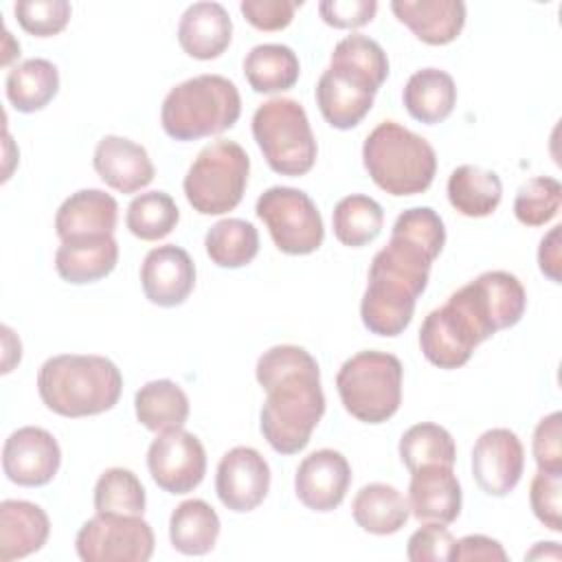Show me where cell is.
Segmentation results:
<instances>
[{
	"mask_svg": "<svg viewBox=\"0 0 562 562\" xmlns=\"http://www.w3.org/2000/svg\"><path fill=\"white\" fill-rule=\"evenodd\" d=\"M220 516L202 498L182 501L169 518V540L182 555H206L220 538Z\"/></svg>",
	"mask_w": 562,
	"mask_h": 562,
	"instance_id": "30",
	"label": "cell"
},
{
	"mask_svg": "<svg viewBox=\"0 0 562 562\" xmlns=\"http://www.w3.org/2000/svg\"><path fill=\"white\" fill-rule=\"evenodd\" d=\"M402 101L415 121L424 125L441 123L457 105L454 79L446 70L422 68L408 77Z\"/></svg>",
	"mask_w": 562,
	"mask_h": 562,
	"instance_id": "27",
	"label": "cell"
},
{
	"mask_svg": "<svg viewBox=\"0 0 562 562\" xmlns=\"http://www.w3.org/2000/svg\"><path fill=\"white\" fill-rule=\"evenodd\" d=\"M448 301L463 312L481 340L501 329L514 327L527 307V292L516 274L505 270H487L461 285Z\"/></svg>",
	"mask_w": 562,
	"mask_h": 562,
	"instance_id": "10",
	"label": "cell"
},
{
	"mask_svg": "<svg viewBox=\"0 0 562 562\" xmlns=\"http://www.w3.org/2000/svg\"><path fill=\"white\" fill-rule=\"evenodd\" d=\"M452 562H507V551L503 544L490 536L483 533H470L459 540H454V547L450 551Z\"/></svg>",
	"mask_w": 562,
	"mask_h": 562,
	"instance_id": "46",
	"label": "cell"
},
{
	"mask_svg": "<svg viewBox=\"0 0 562 562\" xmlns=\"http://www.w3.org/2000/svg\"><path fill=\"white\" fill-rule=\"evenodd\" d=\"M562 413L542 417L533 430V459L538 470H562Z\"/></svg>",
	"mask_w": 562,
	"mask_h": 562,
	"instance_id": "44",
	"label": "cell"
},
{
	"mask_svg": "<svg viewBox=\"0 0 562 562\" xmlns=\"http://www.w3.org/2000/svg\"><path fill=\"white\" fill-rule=\"evenodd\" d=\"M408 507L419 522H454L461 514V485L452 465H422L413 470Z\"/></svg>",
	"mask_w": 562,
	"mask_h": 562,
	"instance_id": "21",
	"label": "cell"
},
{
	"mask_svg": "<svg viewBox=\"0 0 562 562\" xmlns=\"http://www.w3.org/2000/svg\"><path fill=\"white\" fill-rule=\"evenodd\" d=\"M233 37V22L220 2H193L178 22L182 50L200 61L220 57Z\"/></svg>",
	"mask_w": 562,
	"mask_h": 562,
	"instance_id": "23",
	"label": "cell"
},
{
	"mask_svg": "<svg viewBox=\"0 0 562 562\" xmlns=\"http://www.w3.org/2000/svg\"><path fill=\"white\" fill-rule=\"evenodd\" d=\"M252 136L274 173L299 178L316 162L314 132L303 105L294 99L277 97L261 103L252 114Z\"/></svg>",
	"mask_w": 562,
	"mask_h": 562,
	"instance_id": "8",
	"label": "cell"
},
{
	"mask_svg": "<svg viewBox=\"0 0 562 562\" xmlns=\"http://www.w3.org/2000/svg\"><path fill=\"white\" fill-rule=\"evenodd\" d=\"M560 547L558 542H538L529 553H525V560H540V558H551L560 560Z\"/></svg>",
	"mask_w": 562,
	"mask_h": 562,
	"instance_id": "48",
	"label": "cell"
},
{
	"mask_svg": "<svg viewBox=\"0 0 562 562\" xmlns=\"http://www.w3.org/2000/svg\"><path fill=\"white\" fill-rule=\"evenodd\" d=\"M92 503L97 514L143 516L147 496L140 479L132 470L108 468L94 485Z\"/></svg>",
	"mask_w": 562,
	"mask_h": 562,
	"instance_id": "38",
	"label": "cell"
},
{
	"mask_svg": "<svg viewBox=\"0 0 562 562\" xmlns=\"http://www.w3.org/2000/svg\"><path fill=\"white\" fill-rule=\"evenodd\" d=\"M250 158L235 140H213L191 162L182 189L187 202L200 215H224L233 211L246 191Z\"/></svg>",
	"mask_w": 562,
	"mask_h": 562,
	"instance_id": "9",
	"label": "cell"
},
{
	"mask_svg": "<svg viewBox=\"0 0 562 562\" xmlns=\"http://www.w3.org/2000/svg\"><path fill=\"white\" fill-rule=\"evenodd\" d=\"M119 220L116 200L101 189H81L66 198L55 213L57 237H88V235H112Z\"/></svg>",
	"mask_w": 562,
	"mask_h": 562,
	"instance_id": "25",
	"label": "cell"
},
{
	"mask_svg": "<svg viewBox=\"0 0 562 562\" xmlns=\"http://www.w3.org/2000/svg\"><path fill=\"white\" fill-rule=\"evenodd\" d=\"M301 0H241L239 11L259 31H281L294 20Z\"/></svg>",
	"mask_w": 562,
	"mask_h": 562,
	"instance_id": "43",
	"label": "cell"
},
{
	"mask_svg": "<svg viewBox=\"0 0 562 562\" xmlns=\"http://www.w3.org/2000/svg\"><path fill=\"white\" fill-rule=\"evenodd\" d=\"M134 413L156 435L178 430L189 417V397L173 380H151L136 391Z\"/></svg>",
	"mask_w": 562,
	"mask_h": 562,
	"instance_id": "32",
	"label": "cell"
},
{
	"mask_svg": "<svg viewBox=\"0 0 562 562\" xmlns=\"http://www.w3.org/2000/svg\"><path fill=\"white\" fill-rule=\"evenodd\" d=\"M533 516L551 531H562V470H538L529 485Z\"/></svg>",
	"mask_w": 562,
	"mask_h": 562,
	"instance_id": "41",
	"label": "cell"
},
{
	"mask_svg": "<svg viewBox=\"0 0 562 562\" xmlns=\"http://www.w3.org/2000/svg\"><path fill=\"white\" fill-rule=\"evenodd\" d=\"M562 204V184L551 176H536L520 184L514 200V215L525 226H544Z\"/></svg>",
	"mask_w": 562,
	"mask_h": 562,
	"instance_id": "39",
	"label": "cell"
},
{
	"mask_svg": "<svg viewBox=\"0 0 562 562\" xmlns=\"http://www.w3.org/2000/svg\"><path fill=\"white\" fill-rule=\"evenodd\" d=\"M154 542L151 525L143 516L97 514L79 527L75 549L83 562H147Z\"/></svg>",
	"mask_w": 562,
	"mask_h": 562,
	"instance_id": "12",
	"label": "cell"
},
{
	"mask_svg": "<svg viewBox=\"0 0 562 562\" xmlns=\"http://www.w3.org/2000/svg\"><path fill=\"white\" fill-rule=\"evenodd\" d=\"M4 88L9 103L18 112L31 114L44 110L59 92V70L53 61L33 57L7 72Z\"/></svg>",
	"mask_w": 562,
	"mask_h": 562,
	"instance_id": "31",
	"label": "cell"
},
{
	"mask_svg": "<svg viewBox=\"0 0 562 562\" xmlns=\"http://www.w3.org/2000/svg\"><path fill=\"white\" fill-rule=\"evenodd\" d=\"M274 246L285 255H310L321 248L325 226L314 200L294 187H270L255 204Z\"/></svg>",
	"mask_w": 562,
	"mask_h": 562,
	"instance_id": "11",
	"label": "cell"
},
{
	"mask_svg": "<svg viewBox=\"0 0 562 562\" xmlns=\"http://www.w3.org/2000/svg\"><path fill=\"white\" fill-rule=\"evenodd\" d=\"M362 165L384 193L417 195L435 180L437 154L424 136L397 121H382L364 138Z\"/></svg>",
	"mask_w": 562,
	"mask_h": 562,
	"instance_id": "5",
	"label": "cell"
},
{
	"mask_svg": "<svg viewBox=\"0 0 562 562\" xmlns=\"http://www.w3.org/2000/svg\"><path fill=\"white\" fill-rule=\"evenodd\" d=\"M353 520L360 529L373 536H391L397 533L408 516V498L389 483H369L360 487L351 503Z\"/></svg>",
	"mask_w": 562,
	"mask_h": 562,
	"instance_id": "28",
	"label": "cell"
},
{
	"mask_svg": "<svg viewBox=\"0 0 562 562\" xmlns=\"http://www.w3.org/2000/svg\"><path fill=\"white\" fill-rule=\"evenodd\" d=\"M180 220L173 198L165 191H145L136 195L125 213L127 231L143 241H158L167 237Z\"/></svg>",
	"mask_w": 562,
	"mask_h": 562,
	"instance_id": "37",
	"label": "cell"
},
{
	"mask_svg": "<svg viewBox=\"0 0 562 562\" xmlns=\"http://www.w3.org/2000/svg\"><path fill=\"white\" fill-rule=\"evenodd\" d=\"M37 391L48 411L61 417H90L114 408L123 375L105 356L59 353L40 367Z\"/></svg>",
	"mask_w": 562,
	"mask_h": 562,
	"instance_id": "4",
	"label": "cell"
},
{
	"mask_svg": "<svg viewBox=\"0 0 562 562\" xmlns=\"http://www.w3.org/2000/svg\"><path fill=\"white\" fill-rule=\"evenodd\" d=\"M92 165L97 176L119 193H136L145 189L156 176L147 149L130 138L114 134H108L97 143Z\"/></svg>",
	"mask_w": 562,
	"mask_h": 562,
	"instance_id": "20",
	"label": "cell"
},
{
	"mask_svg": "<svg viewBox=\"0 0 562 562\" xmlns=\"http://www.w3.org/2000/svg\"><path fill=\"white\" fill-rule=\"evenodd\" d=\"M560 224H555L538 246V266L544 277H549L553 283L562 281L560 268H562V257H560Z\"/></svg>",
	"mask_w": 562,
	"mask_h": 562,
	"instance_id": "47",
	"label": "cell"
},
{
	"mask_svg": "<svg viewBox=\"0 0 562 562\" xmlns=\"http://www.w3.org/2000/svg\"><path fill=\"white\" fill-rule=\"evenodd\" d=\"M325 24L334 29H360L378 13L375 0H325L318 4Z\"/></svg>",
	"mask_w": 562,
	"mask_h": 562,
	"instance_id": "45",
	"label": "cell"
},
{
	"mask_svg": "<svg viewBox=\"0 0 562 562\" xmlns=\"http://www.w3.org/2000/svg\"><path fill=\"white\" fill-rule=\"evenodd\" d=\"M241 114L237 86L222 75H198L171 88L160 123L173 140H198L231 130Z\"/></svg>",
	"mask_w": 562,
	"mask_h": 562,
	"instance_id": "6",
	"label": "cell"
},
{
	"mask_svg": "<svg viewBox=\"0 0 562 562\" xmlns=\"http://www.w3.org/2000/svg\"><path fill=\"white\" fill-rule=\"evenodd\" d=\"M50 536L46 512L31 503L7 498L0 503V560H22L40 551Z\"/></svg>",
	"mask_w": 562,
	"mask_h": 562,
	"instance_id": "26",
	"label": "cell"
},
{
	"mask_svg": "<svg viewBox=\"0 0 562 562\" xmlns=\"http://www.w3.org/2000/svg\"><path fill=\"white\" fill-rule=\"evenodd\" d=\"M209 259L220 268H244L259 252L257 228L239 217H226L215 222L204 237Z\"/></svg>",
	"mask_w": 562,
	"mask_h": 562,
	"instance_id": "34",
	"label": "cell"
},
{
	"mask_svg": "<svg viewBox=\"0 0 562 562\" xmlns=\"http://www.w3.org/2000/svg\"><path fill=\"white\" fill-rule=\"evenodd\" d=\"M454 536L441 522H426L411 533L406 558L411 562H443L450 560Z\"/></svg>",
	"mask_w": 562,
	"mask_h": 562,
	"instance_id": "42",
	"label": "cell"
},
{
	"mask_svg": "<svg viewBox=\"0 0 562 562\" xmlns=\"http://www.w3.org/2000/svg\"><path fill=\"white\" fill-rule=\"evenodd\" d=\"M439 252L432 244L393 226L389 244L371 261L360 301V318L371 334L393 338L411 325Z\"/></svg>",
	"mask_w": 562,
	"mask_h": 562,
	"instance_id": "2",
	"label": "cell"
},
{
	"mask_svg": "<svg viewBox=\"0 0 562 562\" xmlns=\"http://www.w3.org/2000/svg\"><path fill=\"white\" fill-rule=\"evenodd\" d=\"M351 468L342 452L321 448L310 452L296 468V498L312 512H334L347 496Z\"/></svg>",
	"mask_w": 562,
	"mask_h": 562,
	"instance_id": "18",
	"label": "cell"
},
{
	"mask_svg": "<svg viewBox=\"0 0 562 562\" xmlns=\"http://www.w3.org/2000/svg\"><path fill=\"white\" fill-rule=\"evenodd\" d=\"M404 369L397 356L367 349L342 362L336 389L345 411L364 424L391 419L402 404Z\"/></svg>",
	"mask_w": 562,
	"mask_h": 562,
	"instance_id": "7",
	"label": "cell"
},
{
	"mask_svg": "<svg viewBox=\"0 0 562 562\" xmlns=\"http://www.w3.org/2000/svg\"><path fill=\"white\" fill-rule=\"evenodd\" d=\"M386 77L389 59L378 44L362 37L338 42L316 83V105L323 119L336 130L356 127L373 108L375 92Z\"/></svg>",
	"mask_w": 562,
	"mask_h": 562,
	"instance_id": "3",
	"label": "cell"
},
{
	"mask_svg": "<svg viewBox=\"0 0 562 562\" xmlns=\"http://www.w3.org/2000/svg\"><path fill=\"white\" fill-rule=\"evenodd\" d=\"M391 11L417 40L430 46L454 42L465 24V4L461 0H393Z\"/></svg>",
	"mask_w": 562,
	"mask_h": 562,
	"instance_id": "22",
	"label": "cell"
},
{
	"mask_svg": "<svg viewBox=\"0 0 562 562\" xmlns=\"http://www.w3.org/2000/svg\"><path fill=\"white\" fill-rule=\"evenodd\" d=\"M61 465L57 439L40 426L13 430L2 448V470L7 479L22 487H42L50 483Z\"/></svg>",
	"mask_w": 562,
	"mask_h": 562,
	"instance_id": "15",
	"label": "cell"
},
{
	"mask_svg": "<svg viewBox=\"0 0 562 562\" xmlns=\"http://www.w3.org/2000/svg\"><path fill=\"white\" fill-rule=\"evenodd\" d=\"M140 288L158 307L182 305L195 288V263L176 244L151 248L140 266Z\"/></svg>",
	"mask_w": 562,
	"mask_h": 562,
	"instance_id": "19",
	"label": "cell"
},
{
	"mask_svg": "<svg viewBox=\"0 0 562 562\" xmlns=\"http://www.w3.org/2000/svg\"><path fill=\"white\" fill-rule=\"evenodd\" d=\"M446 191L452 209L465 217H487L503 200L498 173L476 165H459L450 173Z\"/></svg>",
	"mask_w": 562,
	"mask_h": 562,
	"instance_id": "29",
	"label": "cell"
},
{
	"mask_svg": "<svg viewBox=\"0 0 562 562\" xmlns=\"http://www.w3.org/2000/svg\"><path fill=\"white\" fill-rule=\"evenodd\" d=\"M400 459L408 472L422 465H454L457 446L452 435L432 422L411 426L400 439Z\"/></svg>",
	"mask_w": 562,
	"mask_h": 562,
	"instance_id": "36",
	"label": "cell"
},
{
	"mask_svg": "<svg viewBox=\"0 0 562 562\" xmlns=\"http://www.w3.org/2000/svg\"><path fill=\"white\" fill-rule=\"evenodd\" d=\"M525 448L509 428L485 430L472 448V476L487 496H507L522 476Z\"/></svg>",
	"mask_w": 562,
	"mask_h": 562,
	"instance_id": "16",
	"label": "cell"
},
{
	"mask_svg": "<svg viewBox=\"0 0 562 562\" xmlns=\"http://www.w3.org/2000/svg\"><path fill=\"white\" fill-rule=\"evenodd\" d=\"M18 24L35 37H53L70 22L72 7L66 0H20L13 4Z\"/></svg>",
	"mask_w": 562,
	"mask_h": 562,
	"instance_id": "40",
	"label": "cell"
},
{
	"mask_svg": "<svg viewBox=\"0 0 562 562\" xmlns=\"http://www.w3.org/2000/svg\"><path fill=\"white\" fill-rule=\"evenodd\" d=\"M301 75L296 53L285 44H259L244 57V77L259 94L290 90Z\"/></svg>",
	"mask_w": 562,
	"mask_h": 562,
	"instance_id": "33",
	"label": "cell"
},
{
	"mask_svg": "<svg viewBox=\"0 0 562 562\" xmlns=\"http://www.w3.org/2000/svg\"><path fill=\"white\" fill-rule=\"evenodd\" d=\"M215 492L220 503L235 514L257 509L270 492L268 461L255 448H231L217 463Z\"/></svg>",
	"mask_w": 562,
	"mask_h": 562,
	"instance_id": "14",
	"label": "cell"
},
{
	"mask_svg": "<svg viewBox=\"0 0 562 562\" xmlns=\"http://www.w3.org/2000/svg\"><path fill=\"white\" fill-rule=\"evenodd\" d=\"M331 224L334 235L342 246L362 248L380 235L384 224V211L373 198L351 193L334 206Z\"/></svg>",
	"mask_w": 562,
	"mask_h": 562,
	"instance_id": "35",
	"label": "cell"
},
{
	"mask_svg": "<svg viewBox=\"0 0 562 562\" xmlns=\"http://www.w3.org/2000/svg\"><path fill=\"white\" fill-rule=\"evenodd\" d=\"M479 345L481 338L468 318L448 301L432 310L419 327V349L424 358L446 371L463 367Z\"/></svg>",
	"mask_w": 562,
	"mask_h": 562,
	"instance_id": "17",
	"label": "cell"
},
{
	"mask_svg": "<svg viewBox=\"0 0 562 562\" xmlns=\"http://www.w3.org/2000/svg\"><path fill=\"white\" fill-rule=\"evenodd\" d=\"M147 470L162 492L189 494L206 474L204 446L184 428L158 432L147 450Z\"/></svg>",
	"mask_w": 562,
	"mask_h": 562,
	"instance_id": "13",
	"label": "cell"
},
{
	"mask_svg": "<svg viewBox=\"0 0 562 562\" xmlns=\"http://www.w3.org/2000/svg\"><path fill=\"white\" fill-rule=\"evenodd\" d=\"M266 391L259 430L279 454L301 452L325 413V393L316 358L299 345L266 349L255 367Z\"/></svg>",
	"mask_w": 562,
	"mask_h": 562,
	"instance_id": "1",
	"label": "cell"
},
{
	"mask_svg": "<svg viewBox=\"0 0 562 562\" xmlns=\"http://www.w3.org/2000/svg\"><path fill=\"white\" fill-rule=\"evenodd\" d=\"M119 261V244L114 235H88L64 239L55 252L57 274L72 283L86 285L105 279Z\"/></svg>",
	"mask_w": 562,
	"mask_h": 562,
	"instance_id": "24",
	"label": "cell"
}]
</instances>
